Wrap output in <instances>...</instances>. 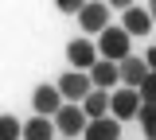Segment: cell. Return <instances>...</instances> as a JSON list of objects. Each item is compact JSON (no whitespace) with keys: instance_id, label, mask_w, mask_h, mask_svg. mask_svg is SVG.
<instances>
[{"instance_id":"1","label":"cell","mask_w":156,"mask_h":140,"mask_svg":"<svg viewBox=\"0 0 156 140\" xmlns=\"http://www.w3.org/2000/svg\"><path fill=\"white\" fill-rule=\"evenodd\" d=\"M98 59L117 62V66H121V62L129 59V35H125L121 27H113V23H109V27L98 35Z\"/></svg>"},{"instance_id":"2","label":"cell","mask_w":156,"mask_h":140,"mask_svg":"<svg viewBox=\"0 0 156 140\" xmlns=\"http://www.w3.org/2000/svg\"><path fill=\"white\" fill-rule=\"evenodd\" d=\"M140 113V94L136 90H125V86H117L113 94H109V117L117 125H125V121H133Z\"/></svg>"},{"instance_id":"3","label":"cell","mask_w":156,"mask_h":140,"mask_svg":"<svg viewBox=\"0 0 156 140\" xmlns=\"http://www.w3.org/2000/svg\"><path fill=\"white\" fill-rule=\"evenodd\" d=\"M55 90H58V97L66 101V105H74V101H82L94 86H90V74H82V70H66V74L55 82Z\"/></svg>"},{"instance_id":"4","label":"cell","mask_w":156,"mask_h":140,"mask_svg":"<svg viewBox=\"0 0 156 140\" xmlns=\"http://www.w3.org/2000/svg\"><path fill=\"white\" fill-rule=\"evenodd\" d=\"M51 121H55V132H62V140L82 136V132H86V125H90V121L82 117V109H78V105H62Z\"/></svg>"},{"instance_id":"5","label":"cell","mask_w":156,"mask_h":140,"mask_svg":"<svg viewBox=\"0 0 156 140\" xmlns=\"http://www.w3.org/2000/svg\"><path fill=\"white\" fill-rule=\"evenodd\" d=\"M78 23H82L86 35H101V31L109 27V4H90V0H86V8L78 12Z\"/></svg>"},{"instance_id":"6","label":"cell","mask_w":156,"mask_h":140,"mask_svg":"<svg viewBox=\"0 0 156 140\" xmlns=\"http://www.w3.org/2000/svg\"><path fill=\"white\" fill-rule=\"evenodd\" d=\"M31 105H35V117H55L58 109H62V105H66V101L58 97V90L55 86H35V94H31Z\"/></svg>"},{"instance_id":"7","label":"cell","mask_w":156,"mask_h":140,"mask_svg":"<svg viewBox=\"0 0 156 140\" xmlns=\"http://www.w3.org/2000/svg\"><path fill=\"white\" fill-rule=\"evenodd\" d=\"M66 59H70V66H74V70H82V74H90V66L98 62L94 39H74L70 47H66Z\"/></svg>"},{"instance_id":"8","label":"cell","mask_w":156,"mask_h":140,"mask_svg":"<svg viewBox=\"0 0 156 140\" xmlns=\"http://www.w3.org/2000/svg\"><path fill=\"white\" fill-rule=\"evenodd\" d=\"M90 86L94 90H117L121 86V74H117V62H105V59H98L94 66H90Z\"/></svg>"},{"instance_id":"9","label":"cell","mask_w":156,"mask_h":140,"mask_svg":"<svg viewBox=\"0 0 156 140\" xmlns=\"http://www.w3.org/2000/svg\"><path fill=\"white\" fill-rule=\"evenodd\" d=\"M121 31L133 39V35H148L152 31V16H148V8H125V20H121Z\"/></svg>"},{"instance_id":"10","label":"cell","mask_w":156,"mask_h":140,"mask_svg":"<svg viewBox=\"0 0 156 140\" xmlns=\"http://www.w3.org/2000/svg\"><path fill=\"white\" fill-rule=\"evenodd\" d=\"M117 74H121V86H125V90H140V82L148 78V66H144V59L129 55V59L117 66Z\"/></svg>"},{"instance_id":"11","label":"cell","mask_w":156,"mask_h":140,"mask_svg":"<svg viewBox=\"0 0 156 140\" xmlns=\"http://www.w3.org/2000/svg\"><path fill=\"white\" fill-rule=\"evenodd\" d=\"M82 117L86 121H101V117H109V94L105 90H90L86 97H82Z\"/></svg>"},{"instance_id":"12","label":"cell","mask_w":156,"mask_h":140,"mask_svg":"<svg viewBox=\"0 0 156 140\" xmlns=\"http://www.w3.org/2000/svg\"><path fill=\"white\" fill-rule=\"evenodd\" d=\"M55 121H47V117H31V121H23V128H20V140H55Z\"/></svg>"},{"instance_id":"13","label":"cell","mask_w":156,"mask_h":140,"mask_svg":"<svg viewBox=\"0 0 156 140\" xmlns=\"http://www.w3.org/2000/svg\"><path fill=\"white\" fill-rule=\"evenodd\" d=\"M82 140H121V125L113 117H101V121H90Z\"/></svg>"},{"instance_id":"14","label":"cell","mask_w":156,"mask_h":140,"mask_svg":"<svg viewBox=\"0 0 156 140\" xmlns=\"http://www.w3.org/2000/svg\"><path fill=\"white\" fill-rule=\"evenodd\" d=\"M20 128H23V121H20V117H12V113L0 117V140H20Z\"/></svg>"},{"instance_id":"15","label":"cell","mask_w":156,"mask_h":140,"mask_svg":"<svg viewBox=\"0 0 156 140\" xmlns=\"http://www.w3.org/2000/svg\"><path fill=\"white\" fill-rule=\"evenodd\" d=\"M136 121H140L144 136H148V140H156V105H140V113H136Z\"/></svg>"},{"instance_id":"16","label":"cell","mask_w":156,"mask_h":140,"mask_svg":"<svg viewBox=\"0 0 156 140\" xmlns=\"http://www.w3.org/2000/svg\"><path fill=\"white\" fill-rule=\"evenodd\" d=\"M136 94H140V105H156V74H148V78L140 82Z\"/></svg>"},{"instance_id":"17","label":"cell","mask_w":156,"mask_h":140,"mask_svg":"<svg viewBox=\"0 0 156 140\" xmlns=\"http://www.w3.org/2000/svg\"><path fill=\"white\" fill-rule=\"evenodd\" d=\"M55 8L62 12V16H78V12L86 8V0H55Z\"/></svg>"},{"instance_id":"18","label":"cell","mask_w":156,"mask_h":140,"mask_svg":"<svg viewBox=\"0 0 156 140\" xmlns=\"http://www.w3.org/2000/svg\"><path fill=\"white\" fill-rule=\"evenodd\" d=\"M144 66H148V74H156V43L148 47V55H144Z\"/></svg>"},{"instance_id":"19","label":"cell","mask_w":156,"mask_h":140,"mask_svg":"<svg viewBox=\"0 0 156 140\" xmlns=\"http://www.w3.org/2000/svg\"><path fill=\"white\" fill-rule=\"evenodd\" d=\"M148 16H152V20H156V4H148Z\"/></svg>"},{"instance_id":"20","label":"cell","mask_w":156,"mask_h":140,"mask_svg":"<svg viewBox=\"0 0 156 140\" xmlns=\"http://www.w3.org/2000/svg\"><path fill=\"white\" fill-rule=\"evenodd\" d=\"M55 140H62V136H55Z\"/></svg>"}]
</instances>
